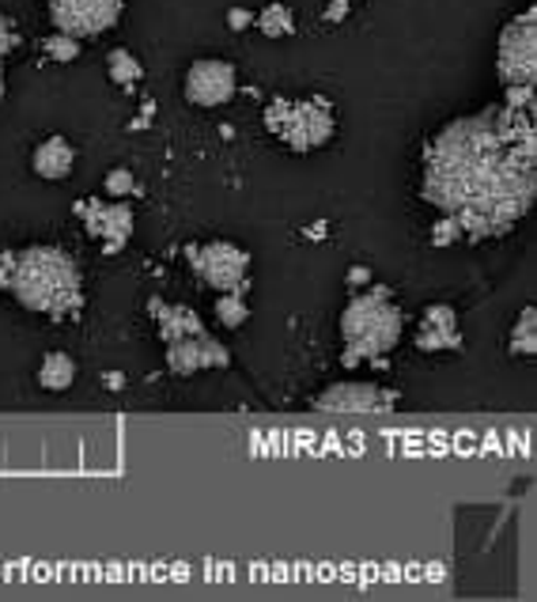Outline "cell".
Wrapping results in <instances>:
<instances>
[{
  "label": "cell",
  "instance_id": "obj_6",
  "mask_svg": "<svg viewBox=\"0 0 537 602\" xmlns=\"http://www.w3.org/2000/svg\"><path fill=\"white\" fill-rule=\"evenodd\" d=\"M194 270L219 292H243L251 284V254L235 243H205L194 251Z\"/></svg>",
  "mask_w": 537,
  "mask_h": 602
},
{
  "label": "cell",
  "instance_id": "obj_22",
  "mask_svg": "<svg viewBox=\"0 0 537 602\" xmlns=\"http://www.w3.org/2000/svg\"><path fill=\"white\" fill-rule=\"evenodd\" d=\"M16 46V35H12V23H8L4 16H0V61L8 57V50Z\"/></svg>",
  "mask_w": 537,
  "mask_h": 602
},
{
  "label": "cell",
  "instance_id": "obj_12",
  "mask_svg": "<svg viewBox=\"0 0 537 602\" xmlns=\"http://www.w3.org/2000/svg\"><path fill=\"white\" fill-rule=\"evenodd\" d=\"M458 346H462V338H458L455 308H447V303H436V308H428L424 319H420L417 349H458Z\"/></svg>",
  "mask_w": 537,
  "mask_h": 602
},
{
  "label": "cell",
  "instance_id": "obj_13",
  "mask_svg": "<svg viewBox=\"0 0 537 602\" xmlns=\"http://www.w3.org/2000/svg\"><path fill=\"white\" fill-rule=\"evenodd\" d=\"M72 164H76V152H72V145L65 137L42 140V145L35 148V156H31L35 175L46 178V183H61V178H69Z\"/></svg>",
  "mask_w": 537,
  "mask_h": 602
},
{
  "label": "cell",
  "instance_id": "obj_18",
  "mask_svg": "<svg viewBox=\"0 0 537 602\" xmlns=\"http://www.w3.org/2000/svg\"><path fill=\"white\" fill-rule=\"evenodd\" d=\"M257 23H262V31H265L268 38H281V35L292 31V12H287L284 4H268Z\"/></svg>",
  "mask_w": 537,
  "mask_h": 602
},
{
  "label": "cell",
  "instance_id": "obj_25",
  "mask_svg": "<svg viewBox=\"0 0 537 602\" xmlns=\"http://www.w3.org/2000/svg\"><path fill=\"white\" fill-rule=\"evenodd\" d=\"M0 99H4V76H0Z\"/></svg>",
  "mask_w": 537,
  "mask_h": 602
},
{
  "label": "cell",
  "instance_id": "obj_21",
  "mask_svg": "<svg viewBox=\"0 0 537 602\" xmlns=\"http://www.w3.org/2000/svg\"><path fill=\"white\" fill-rule=\"evenodd\" d=\"M50 54L53 57H65V61H69V57H76V42H72V35H57V38H50Z\"/></svg>",
  "mask_w": 537,
  "mask_h": 602
},
{
  "label": "cell",
  "instance_id": "obj_2",
  "mask_svg": "<svg viewBox=\"0 0 537 602\" xmlns=\"http://www.w3.org/2000/svg\"><path fill=\"white\" fill-rule=\"evenodd\" d=\"M0 284H8L23 308L42 314H72L84 303L80 270L69 254L53 246H27L19 254H8Z\"/></svg>",
  "mask_w": 537,
  "mask_h": 602
},
{
  "label": "cell",
  "instance_id": "obj_23",
  "mask_svg": "<svg viewBox=\"0 0 537 602\" xmlns=\"http://www.w3.org/2000/svg\"><path fill=\"white\" fill-rule=\"evenodd\" d=\"M227 23H232L235 31H243V27H251V12H243V8H232V12H227Z\"/></svg>",
  "mask_w": 537,
  "mask_h": 602
},
{
  "label": "cell",
  "instance_id": "obj_15",
  "mask_svg": "<svg viewBox=\"0 0 537 602\" xmlns=\"http://www.w3.org/2000/svg\"><path fill=\"white\" fill-rule=\"evenodd\" d=\"M72 379H76V365L65 352H50V357L42 360V368H38V383L46 390H69Z\"/></svg>",
  "mask_w": 537,
  "mask_h": 602
},
{
  "label": "cell",
  "instance_id": "obj_4",
  "mask_svg": "<svg viewBox=\"0 0 537 602\" xmlns=\"http://www.w3.org/2000/svg\"><path fill=\"white\" fill-rule=\"evenodd\" d=\"M265 122L268 133H276L295 152H311L325 145L333 137V129H338L330 107H322L319 99H276L265 110Z\"/></svg>",
  "mask_w": 537,
  "mask_h": 602
},
{
  "label": "cell",
  "instance_id": "obj_3",
  "mask_svg": "<svg viewBox=\"0 0 537 602\" xmlns=\"http://www.w3.org/2000/svg\"><path fill=\"white\" fill-rule=\"evenodd\" d=\"M341 338H344V360H368L382 357L398 346L401 338V311L390 300L387 289H371L352 295V303L341 314Z\"/></svg>",
  "mask_w": 537,
  "mask_h": 602
},
{
  "label": "cell",
  "instance_id": "obj_5",
  "mask_svg": "<svg viewBox=\"0 0 537 602\" xmlns=\"http://www.w3.org/2000/svg\"><path fill=\"white\" fill-rule=\"evenodd\" d=\"M500 80L507 91H530L534 84V8L515 16L500 35Z\"/></svg>",
  "mask_w": 537,
  "mask_h": 602
},
{
  "label": "cell",
  "instance_id": "obj_11",
  "mask_svg": "<svg viewBox=\"0 0 537 602\" xmlns=\"http://www.w3.org/2000/svg\"><path fill=\"white\" fill-rule=\"evenodd\" d=\"M88 232L107 243V251H121L133 235V213L126 205H95L88 208Z\"/></svg>",
  "mask_w": 537,
  "mask_h": 602
},
{
  "label": "cell",
  "instance_id": "obj_19",
  "mask_svg": "<svg viewBox=\"0 0 537 602\" xmlns=\"http://www.w3.org/2000/svg\"><path fill=\"white\" fill-rule=\"evenodd\" d=\"M110 76H114V84H137L140 80V65L133 61V54L114 50L110 54Z\"/></svg>",
  "mask_w": 537,
  "mask_h": 602
},
{
  "label": "cell",
  "instance_id": "obj_1",
  "mask_svg": "<svg viewBox=\"0 0 537 602\" xmlns=\"http://www.w3.org/2000/svg\"><path fill=\"white\" fill-rule=\"evenodd\" d=\"M424 197L469 239L500 235L534 201V126L519 103L447 122L424 148Z\"/></svg>",
  "mask_w": 537,
  "mask_h": 602
},
{
  "label": "cell",
  "instance_id": "obj_7",
  "mask_svg": "<svg viewBox=\"0 0 537 602\" xmlns=\"http://www.w3.org/2000/svg\"><path fill=\"white\" fill-rule=\"evenodd\" d=\"M121 0H50V16L65 35H99L118 19Z\"/></svg>",
  "mask_w": 537,
  "mask_h": 602
},
{
  "label": "cell",
  "instance_id": "obj_24",
  "mask_svg": "<svg viewBox=\"0 0 537 602\" xmlns=\"http://www.w3.org/2000/svg\"><path fill=\"white\" fill-rule=\"evenodd\" d=\"M368 276H371V273H368V270H360V265H357V270L349 273V281H352V284H363V281H368Z\"/></svg>",
  "mask_w": 537,
  "mask_h": 602
},
{
  "label": "cell",
  "instance_id": "obj_9",
  "mask_svg": "<svg viewBox=\"0 0 537 602\" xmlns=\"http://www.w3.org/2000/svg\"><path fill=\"white\" fill-rule=\"evenodd\" d=\"M167 365L170 371H178V376H194V371H205V368H227L232 365V352L201 330V333H189V338L167 341Z\"/></svg>",
  "mask_w": 537,
  "mask_h": 602
},
{
  "label": "cell",
  "instance_id": "obj_14",
  "mask_svg": "<svg viewBox=\"0 0 537 602\" xmlns=\"http://www.w3.org/2000/svg\"><path fill=\"white\" fill-rule=\"evenodd\" d=\"M152 314H159V333L163 341H178V338H189V333H201V319L194 311L186 308H170V303H152Z\"/></svg>",
  "mask_w": 537,
  "mask_h": 602
},
{
  "label": "cell",
  "instance_id": "obj_8",
  "mask_svg": "<svg viewBox=\"0 0 537 602\" xmlns=\"http://www.w3.org/2000/svg\"><path fill=\"white\" fill-rule=\"evenodd\" d=\"M235 95V69L219 57L194 61L186 72V99L197 107H224Z\"/></svg>",
  "mask_w": 537,
  "mask_h": 602
},
{
  "label": "cell",
  "instance_id": "obj_10",
  "mask_svg": "<svg viewBox=\"0 0 537 602\" xmlns=\"http://www.w3.org/2000/svg\"><path fill=\"white\" fill-rule=\"evenodd\" d=\"M398 401V395L368 383H338V387H325L314 406L319 409H338V414H375V409H390Z\"/></svg>",
  "mask_w": 537,
  "mask_h": 602
},
{
  "label": "cell",
  "instance_id": "obj_16",
  "mask_svg": "<svg viewBox=\"0 0 537 602\" xmlns=\"http://www.w3.org/2000/svg\"><path fill=\"white\" fill-rule=\"evenodd\" d=\"M507 349H511V357H534V352H537V311L534 308H526L523 319L515 322Z\"/></svg>",
  "mask_w": 537,
  "mask_h": 602
},
{
  "label": "cell",
  "instance_id": "obj_20",
  "mask_svg": "<svg viewBox=\"0 0 537 602\" xmlns=\"http://www.w3.org/2000/svg\"><path fill=\"white\" fill-rule=\"evenodd\" d=\"M107 194L110 197L133 194V175H129V171H110V175H107Z\"/></svg>",
  "mask_w": 537,
  "mask_h": 602
},
{
  "label": "cell",
  "instance_id": "obj_17",
  "mask_svg": "<svg viewBox=\"0 0 537 602\" xmlns=\"http://www.w3.org/2000/svg\"><path fill=\"white\" fill-rule=\"evenodd\" d=\"M216 314H219L224 327H243V322L251 319V308H246L243 292H224L216 300Z\"/></svg>",
  "mask_w": 537,
  "mask_h": 602
}]
</instances>
